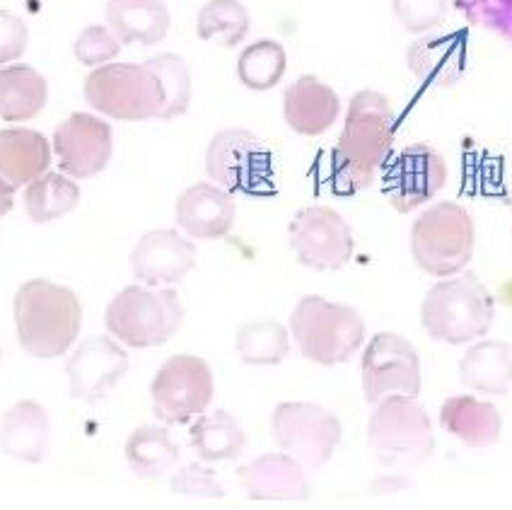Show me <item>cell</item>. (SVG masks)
Instances as JSON below:
<instances>
[{
    "mask_svg": "<svg viewBox=\"0 0 512 510\" xmlns=\"http://www.w3.org/2000/svg\"><path fill=\"white\" fill-rule=\"evenodd\" d=\"M49 85L32 66L0 68V119L27 121L46 107Z\"/></svg>",
    "mask_w": 512,
    "mask_h": 510,
    "instance_id": "obj_27",
    "label": "cell"
},
{
    "mask_svg": "<svg viewBox=\"0 0 512 510\" xmlns=\"http://www.w3.org/2000/svg\"><path fill=\"white\" fill-rule=\"evenodd\" d=\"M107 25L121 46L160 44L170 32V10L162 0H107Z\"/></svg>",
    "mask_w": 512,
    "mask_h": 510,
    "instance_id": "obj_24",
    "label": "cell"
},
{
    "mask_svg": "<svg viewBox=\"0 0 512 510\" xmlns=\"http://www.w3.org/2000/svg\"><path fill=\"white\" fill-rule=\"evenodd\" d=\"M80 204V187L71 177L44 172L25 189V211L32 223H51L68 216Z\"/></svg>",
    "mask_w": 512,
    "mask_h": 510,
    "instance_id": "obj_30",
    "label": "cell"
},
{
    "mask_svg": "<svg viewBox=\"0 0 512 510\" xmlns=\"http://www.w3.org/2000/svg\"><path fill=\"white\" fill-rule=\"evenodd\" d=\"M252 17L240 0H208L196 17V32L203 42H220L225 49H235L249 34Z\"/></svg>",
    "mask_w": 512,
    "mask_h": 510,
    "instance_id": "obj_32",
    "label": "cell"
},
{
    "mask_svg": "<svg viewBox=\"0 0 512 510\" xmlns=\"http://www.w3.org/2000/svg\"><path fill=\"white\" fill-rule=\"evenodd\" d=\"M276 445L307 469H322L341 443V421L319 404L283 402L271 414Z\"/></svg>",
    "mask_w": 512,
    "mask_h": 510,
    "instance_id": "obj_10",
    "label": "cell"
},
{
    "mask_svg": "<svg viewBox=\"0 0 512 510\" xmlns=\"http://www.w3.org/2000/svg\"><path fill=\"white\" fill-rule=\"evenodd\" d=\"M215 394L213 370L203 358L177 353L167 358L150 385L157 421L182 426L211 407Z\"/></svg>",
    "mask_w": 512,
    "mask_h": 510,
    "instance_id": "obj_11",
    "label": "cell"
},
{
    "mask_svg": "<svg viewBox=\"0 0 512 510\" xmlns=\"http://www.w3.org/2000/svg\"><path fill=\"white\" fill-rule=\"evenodd\" d=\"M27 42L29 32L25 22L8 10H0V63L20 59L25 54Z\"/></svg>",
    "mask_w": 512,
    "mask_h": 510,
    "instance_id": "obj_38",
    "label": "cell"
},
{
    "mask_svg": "<svg viewBox=\"0 0 512 510\" xmlns=\"http://www.w3.org/2000/svg\"><path fill=\"white\" fill-rule=\"evenodd\" d=\"M51 440V421L42 404L25 399L5 411L0 423V452L15 460L39 465L46 460Z\"/></svg>",
    "mask_w": 512,
    "mask_h": 510,
    "instance_id": "obj_23",
    "label": "cell"
},
{
    "mask_svg": "<svg viewBox=\"0 0 512 510\" xmlns=\"http://www.w3.org/2000/svg\"><path fill=\"white\" fill-rule=\"evenodd\" d=\"M184 322V305L177 291L128 286L114 295L104 324L109 334L131 349H155L167 344Z\"/></svg>",
    "mask_w": 512,
    "mask_h": 510,
    "instance_id": "obj_7",
    "label": "cell"
},
{
    "mask_svg": "<svg viewBox=\"0 0 512 510\" xmlns=\"http://www.w3.org/2000/svg\"><path fill=\"white\" fill-rule=\"evenodd\" d=\"M235 216L237 204L230 191L206 182L191 184L174 204L177 225L194 240H220L230 235Z\"/></svg>",
    "mask_w": 512,
    "mask_h": 510,
    "instance_id": "obj_19",
    "label": "cell"
},
{
    "mask_svg": "<svg viewBox=\"0 0 512 510\" xmlns=\"http://www.w3.org/2000/svg\"><path fill=\"white\" fill-rule=\"evenodd\" d=\"M85 100L95 112L119 121L160 119L165 107L160 78L145 63H107L85 78Z\"/></svg>",
    "mask_w": 512,
    "mask_h": 510,
    "instance_id": "obj_8",
    "label": "cell"
},
{
    "mask_svg": "<svg viewBox=\"0 0 512 510\" xmlns=\"http://www.w3.org/2000/svg\"><path fill=\"white\" fill-rule=\"evenodd\" d=\"M394 146V109L375 90H360L351 97L346 121L334 148L336 182L341 191H363L375 182Z\"/></svg>",
    "mask_w": 512,
    "mask_h": 510,
    "instance_id": "obj_1",
    "label": "cell"
},
{
    "mask_svg": "<svg viewBox=\"0 0 512 510\" xmlns=\"http://www.w3.org/2000/svg\"><path fill=\"white\" fill-rule=\"evenodd\" d=\"M61 170L73 179H90L107 170L114 153L112 126L100 117L75 112L54 133Z\"/></svg>",
    "mask_w": 512,
    "mask_h": 510,
    "instance_id": "obj_15",
    "label": "cell"
},
{
    "mask_svg": "<svg viewBox=\"0 0 512 510\" xmlns=\"http://www.w3.org/2000/svg\"><path fill=\"white\" fill-rule=\"evenodd\" d=\"M170 489L179 496H191V498H218L225 496L223 486L218 484V477L211 467L194 462V465H186L174 474L170 481Z\"/></svg>",
    "mask_w": 512,
    "mask_h": 510,
    "instance_id": "obj_37",
    "label": "cell"
},
{
    "mask_svg": "<svg viewBox=\"0 0 512 510\" xmlns=\"http://www.w3.org/2000/svg\"><path fill=\"white\" fill-rule=\"evenodd\" d=\"M290 334L307 361L331 368L356 356L365 341V322L351 305L305 295L290 315Z\"/></svg>",
    "mask_w": 512,
    "mask_h": 510,
    "instance_id": "obj_4",
    "label": "cell"
},
{
    "mask_svg": "<svg viewBox=\"0 0 512 510\" xmlns=\"http://www.w3.org/2000/svg\"><path fill=\"white\" fill-rule=\"evenodd\" d=\"M406 63L413 78L430 88H450L467 66L464 34H426L406 49Z\"/></svg>",
    "mask_w": 512,
    "mask_h": 510,
    "instance_id": "obj_22",
    "label": "cell"
},
{
    "mask_svg": "<svg viewBox=\"0 0 512 510\" xmlns=\"http://www.w3.org/2000/svg\"><path fill=\"white\" fill-rule=\"evenodd\" d=\"M368 443L384 467H418L435 450L433 423L416 397L389 394L375 404L368 423Z\"/></svg>",
    "mask_w": 512,
    "mask_h": 510,
    "instance_id": "obj_6",
    "label": "cell"
},
{
    "mask_svg": "<svg viewBox=\"0 0 512 510\" xmlns=\"http://www.w3.org/2000/svg\"><path fill=\"white\" fill-rule=\"evenodd\" d=\"M363 394L368 404L389 394L418 397L421 394V358L404 336L380 332L370 339L363 353Z\"/></svg>",
    "mask_w": 512,
    "mask_h": 510,
    "instance_id": "obj_13",
    "label": "cell"
},
{
    "mask_svg": "<svg viewBox=\"0 0 512 510\" xmlns=\"http://www.w3.org/2000/svg\"><path fill=\"white\" fill-rule=\"evenodd\" d=\"M10 208H13V206H10V204H5V201H0V216H5V213H8Z\"/></svg>",
    "mask_w": 512,
    "mask_h": 510,
    "instance_id": "obj_39",
    "label": "cell"
},
{
    "mask_svg": "<svg viewBox=\"0 0 512 510\" xmlns=\"http://www.w3.org/2000/svg\"><path fill=\"white\" fill-rule=\"evenodd\" d=\"M206 172L230 194L261 196L273 191L271 150L247 129L215 133L206 150Z\"/></svg>",
    "mask_w": 512,
    "mask_h": 510,
    "instance_id": "obj_9",
    "label": "cell"
},
{
    "mask_svg": "<svg viewBox=\"0 0 512 510\" xmlns=\"http://www.w3.org/2000/svg\"><path fill=\"white\" fill-rule=\"evenodd\" d=\"M83 324V305L71 288L34 278L15 295V327L22 349L34 358H58L71 351Z\"/></svg>",
    "mask_w": 512,
    "mask_h": 510,
    "instance_id": "obj_2",
    "label": "cell"
},
{
    "mask_svg": "<svg viewBox=\"0 0 512 510\" xmlns=\"http://www.w3.org/2000/svg\"><path fill=\"white\" fill-rule=\"evenodd\" d=\"M510 208H512V204H510Z\"/></svg>",
    "mask_w": 512,
    "mask_h": 510,
    "instance_id": "obj_40",
    "label": "cell"
},
{
    "mask_svg": "<svg viewBox=\"0 0 512 510\" xmlns=\"http://www.w3.org/2000/svg\"><path fill=\"white\" fill-rule=\"evenodd\" d=\"M235 349L244 365H278L290 353V334L276 320L247 322L237 329Z\"/></svg>",
    "mask_w": 512,
    "mask_h": 510,
    "instance_id": "obj_31",
    "label": "cell"
},
{
    "mask_svg": "<svg viewBox=\"0 0 512 510\" xmlns=\"http://www.w3.org/2000/svg\"><path fill=\"white\" fill-rule=\"evenodd\" d=\"M474 218L455 201L426 208L411 225V257L423 274L455 276L474 257Z\"/></svg>",
    "mask_w": 512,
    "mask_h": 510,
    "instance_id": "obj_5",
    "label": "cell"
},
{
    "mask_svg": "<svg viewBox=\"0 0 512 510\" xmlns=\"http://www.w3.org/2000/svg\"><path fill=\"white\" fill-rule=\"evenodd\" d=\"M392 13L406 32L426 34L442 25L447 0H392Z\"/></svg>",
    "mask_w": 512,
    "mask_h": 510,
    "instance_id": "obj_35",
    "label": "cell"
},
{
    "mask_svg": "<svg viewBox=\"0 0 512 510\" xmlns=\"http://www.w3.org/2000/svg\"><path fill=\"white\" fill-rule=\"evenodd\" d=\"M128 373V353L112 336H92L68 358L66 375L71 397L85 404L102 402Z\"/></svg>",
    "mask_w": 512,
    "mask_h": 510,
    "instance_id": "obj_16",
    "label": "cell"
},
{
    "mask_svg": "<svg viewBox=\"0 0 512 510\" xmlns=\"http://www.w3.org/2000/svg\"><path fill=\"white\" fill-rule=\"evenodd\" d=\"M339 114V95L317 75H302L285 90L283 119L300 136H322L336 124Z\"/></svg>",
    "mask_w": 512,
    "mask_h": 510,
    "instance_id": "obj_21",
    "label": "cell"
},
{
    "mask_svg": "<svg viewBox=\"0 0 512 510\" xmlns=\"http://www.w3.org/2000/svg\"><path fill=\"white\" fill-rule=\"evenodd\" d=\"M462 385L481 394H505L512 385V349L503 341H479L459 361Z\"/></svg>",
    "mask_w": 512,
    "mask_h": 510,
    "instance_id": "obj_26",
    "label": "cell"
},
{
    "mask_svg": "<svg viewBox=\"0 0 512 510\" xmlns=\"http://www.w3.org/2000/svg\"><path fill=\"white\" fill-rule=\"evenodd\" d=\"M128 467L145 481L160 479L177 465L179 445L162 426H141L131 433L124 448Z\"/></svg>",
    "mask_w": 512,
    "mask_h": 510,
    "instance_id": "obj_29",
    "label": "cell"
},
{
    "mask_svg": "<svg viewBox=\"0 0 512 510\" xmlns=\"http://www.w3.org/2000/svg\"><path fill=\"white\" fill-rule=\"evenodd\" d=\"M237 484L252 501H307L312 494L305 467L288 452H266L240 467Z\"/></svg>",
    "mask_w": 512,
    "mask_h": 510,
    "instance_id": "obj_18",
    "label": "cell"
},
{
    "mask_svg": "<svg viewBox=\"0 0 512 510\" xmlns=\"http://www.w3.org/2000/svg\"><path fill=\"white\" fill-rule=\"evenodd\" d=\"M51 165V146L39 131H0V201L13 206V194L42 177Z\"/></svg>",
    "mask_w": 512,
    "mask_h": 510,
    "instance_id": "obj_20",
    "label": "cell"
},
{
    "mask_svg": "<svg viewBox=\"0 0 512 510\" xmlns=\"http://www.w3.org/2000/svg\"><path fill=\"white\" fill-rule=\"evenodd\" d=\"M295 257L312 271H339L353 257L351 225L329 206H307L295 213L288 228Z\"/></svg>",
    "mask_w": 512,
    "mask_h": 510,
    "instance_id": "obj_12",
    "label": "cell"
},
{
    "mask_svg": "<svg viewBox=\"0 0 512 510\" xmlns=\"http://www.w3.org/2000/svg\"><path fill=\"white\" fill-rule=\"evenodd\" d=\"M447 162L428 143H413L389 162L384 172V196L397 213H411L442 191Z\"/></svg>",
    "mask_w": 512,
    "mask_h": 510,
    "instance_id": "obj_14",
    "label": "cell"
},
{
    "mask_svg": "<svg viewBox=\"0 0 512 510\" xmlns=\"http://www.w3.org/2000/svg\"><path fill=\"white\" fill-rule=\"evenodd\" d=\"M285 68H288V56L283 46L273 39H259L249 44L237 59V78L252 92H266L281 83Z\"/></svg>",
    "mask_w": 512,
    "mask_h": 510,
    "instance_id": "obj_33",
    "label": "cell"
},
{
    "mask_svg": "<svg viewBox=\"0 0 512 510\" xmlns=\"http://www.w3.org/2000/svg\"><path fill=\"white\" fill-rule=\"evenodd\" d=\"M440 426L450 436L462 440L467 448H491L503 433V419L498 409L467 394L450 397L442 404Z\"/></svg>",
    "mask_w": 512,
    "mask_h": 510,
    "instance_id": "obj_25",
    "label": "cell"
},
{
    "mask_svg": "<svg viewBox=\"0 0 512 510\" xmlns=\"http://www.w3.org/2000/svg\"><path fill=\"white\" fill-rule=\"evenodd\" d=\"M75 59L85 66H104L112 59H116L121 51V42L116 39V34L109 30V25H90L80 32V37L75 39Z\"/></svg>",
    "mask_w": 512,
    "mask_h": 510,
    "instance_id": "obj_36",
    "label": "cell"
},
{
    "mask_svg": "<svg viewBox=\"0 0 512 510\" xmlns=\"http://www.w3.org/2000/svg\"><path fill=\"white\" fill-rule=\"evenodd\" d=\"M189 445L203 462H230L244 450V431L235 416L218 409L191 423Z\"/></svg>",
    "mask_w": 512,
    "mask_h": 510,
    "instance_id": "obj_28",
    "label": "cell"
},
{
    "mask_svg": "<svg viewBox=\"0 0 512 510\" xmlns=\"http://www.w3.org/2000/svg\"><path fill=\"white\" fill-rule=\"evenodd\" d=\"M148 66L160 78L162 95H165V107H162L160 119L172 121L182 117L191 104V71L186 61L177 54H160L148 59Z\"/></svg>",
    "mask_w": 512,
    "mask_h": 510,
    "instance_id": "obj_34",
    "label": "cell"
},
{
    "mask_svg": "<svg viewBox=\"0 0 512 510\" xmlns=\"http://www.w3.org/2000/svg\"><path fill=\"white\" fill-rule=\"evenodd\" d=\"M196 266V245L177 230H150L131 252V271L145 286H177Z\"/></svg>",
    "mask_w": 512,
    "mask_h": 510,
    "instance_id": "obj_17",
    "label": "cell"
},
{
    "mask_svg": "<svg viewBox=\"0 0 512 510\" xmlns=\"http://www.w3.org/2000/svg\"><path fill=\"white\" fill-rule=\"evenodd\" d=\"M496 303L479 276H445L426 293L421 305L423 329L442 344H469L491 329Z\"/></svg>",
    "mask_w": 512,
    "mask_h": 510,
    "instance_id": "obj_3",
    "label": "cell"
}]
</instances>
